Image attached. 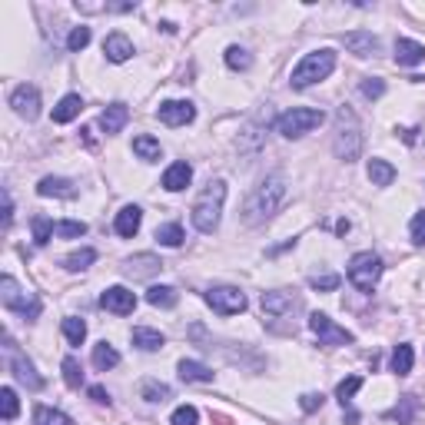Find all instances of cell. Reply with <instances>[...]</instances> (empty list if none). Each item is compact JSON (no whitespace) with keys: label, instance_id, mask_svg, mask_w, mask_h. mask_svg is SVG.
Instances as JSON below:
<instances>
[{"label":"cell","instance_id":"10","mask_svg":"<svg viewBox=\"0 0 425 425\" xmlns=\"http://www.w3.org/2000/svg\"><path fill=\"white\" fill-rule=\"evenodd\" d=\"M309 329L319 335V345H349L355 339L349 329L335 326L326 313H313V316H309Z\"/></svg>","mask_w":425,"mask_h":425},{"label":"cell","instance_id":"43","mask_svg":"<svg viewBox=\"0 0 425 425\" xmlns=\"http://www.w3.org/2000/svg\"><path fill=\"white\" fill-rule=\"evenodd\" d=\"M359 90H362L365 100H379L385 93V80H379V77H365L362 83H359Z\"/></svg>","mask_w":425,"mask_h":425},{"label":"cell","instance_id":"4","mask_svg":"<svg viewBox=\"0 0 425 425\" xmlns=\"http://www.w3.org/2000/svg\"><path fill=\"white\" fill-rule=\"evenodd\" d=\"M333 70H335V53L329 50V47H323V50L306 53L303 60L296 63L289 83H293L296 90H306V87H313V83L326 80V77H329Z\"/></svg>","mask_w":425,"mask_h":425},{"label":"cell","instance_id":"41","mask_svg":"<svg viewBox=\"0 0 425 425\" xmlns=\"http://www.w3.org/2000/svg\"><path fill=\"white\" fill-rule=\"evenodd\" d=\"M87 43H90V27H73L70 37H67V50H70V53H80Z\"/></svg>","mask_w":425,"mask_h":425},{"label":"cell","instance_id":"50","mask_svg":"<svg viewBox=\"0 0 425 425\" xmlns=\"http://www.w3.org/2000/svg\"><path fill=\"white\" fill-rule=\"evenodd\" d=\"M14 220V200H11V193L4 190V226H11Z\"/></svg>","mask_w":425,"mask_h":425},{"label":"cell","instance_id":"32","mask_svg":"<svg viewBox=\"0 0 425 425\" xmlns=\"http://www.w3.org/2000/svg\"><path fill=\"white\" fill-rule=\"evenodd\" d=\"M156 243H163V246H183V226L180 223H163V226H156Z\"/></svg>","mask_w":425,"mask_h":425},{"label":"cell","instance_id":"23","mask_svg":"<svg viewBox=\"0 0 425 425\" xmlns=\"http://www.w3.org/2000/svg\"><path fill=\"white\" fill-rule=\"evenodd\" d=\"M163 333H156V329H146V326H136L133 329V345L136 349H143V353H156V349H163Z\"/></svg>","mask_w":425,"mask_h":425},{"label":"cell","instance_id":"35","mask_svg":"<svg viewBox=\"0 0 425 425\" xmlns=\"http://www.w3.org/2000/svg\"><path fill=\"white\" fill-rule=\"evenodd\" d=\"M17 412H21L17 392H14V389H0V415H4V422H14Z\"/></svg>","mask_w":425,"mask_h":425},{"label":"cell","instance_id":"8","mask_svg":"<svg viewBox=\"0 0 425 425\" xmlns=\"http://www.w3.org/2000/svg\"><path fill=\"white\" fill-rule=\"evenodd\" d=\"M4 349H7V362H11V372L17 375V382L27 385V389H43V379L37 375L33 362L17 349V345H14L11 335H4Z\"/></svg>","mask_w":425,"mask_h":425},{"label":"cell","instance_id":"22","mask_svg":"<svg viewBox=\"0 0 425 425\" xmlns=\"http://www.w3.org/2000/svg\"><path fill=\"white\" fill-rule=\"evenodd\" d=\"M83 110V100H80V93H67L57 107H53V123H70L77 120Z\"/></svg>","mask_w":425,"mask_h":425},{"label":"cell","instance_id":"26","mask_svg":"<svg viewBox=\"0 0 425 425\" xmlns=\"http://www.w3.org/2000/svg\"><path fill=\"white\" fill-rule=\"evenodd\" d=\"M296 306L293 293H263V313L269 316H283Z\"/></svg>","mask_w":425,"mask_h":425},{"label":"cell","instance_id":"27","mask_svg":"<svg viewBox=\"0 0 425 425\" xmlns=\"http://www.w3.org/2000/svg\"><path fill=\"white\" fill-rule=\"evenodd\" d=\"M369 180H372V186H392L395 166L385 160H369Z\"/></svg>","mask_w":425,"mask_h":425},{"label":"cell","instance_id":"13","mask_svg":"<svg viewBox=\"0 0 425 425\" xmlns=\"http://www.w3.org/2000/svg\"><path fill=\"white\" fill-rule=\"evenodd\" d=\"M156 117H160V123H166V127H186V123L196 117V107H193L190 100H166V103H160Z\"/></svg>","mask_w":425,"mask_h":425},{"label":"cell","instance_id":"3","mask_svg":"<svg viewBox=\"0 0 425 425\" xmlns=\"http://www.w3.org/2000/svg\"><path fill=\"white\" fill-rule=\"evenodd\" d=\"M333 150L339 160L353 163L359 160L362 153V130H359V120L349 107H339L335 110V136H333Z\"/></svg>","mask_w":425,"mask_h":425},{"label":"cell","instance_id":"48","mask_svg":"<svg viewBox=\"0 0 425 425\" xmlns=\"http://www.w3.org/2000/svg\"><path fill=\"white\" fill-rule=\"evenodd\" d=\"M415 409V395H405V402L402 409H395V412H389V419H399L402 425H409V412Z\"/></svg>","mask_w":425,"mask_h":425},{"label":"cell","instance_id":"20","mask_svg":"<svg viewBox=\"0 0 425 425\" xmlns=\"http://www.w3.org/2000/svg\"><path fill=\"white\" fill-rule=\"evenodd\" d=\"M425 60V47L415 41H405V37H399L395 41V63H402V67H415V63Z\"/></svg>","mask_w":425,"mask_h":425},{"label":"cell","instance_id":"51","mask_svg":"<svg viewBox=\"0 0 425 425\" xmlns=\"http://www.w3.org/2000/svg\"><path fill=\"white\" fill-rule=\"evenodd\" d=\"M335 233H339V236L349 233V220H339V223H335Z\"/></svg>","mask_w":425,"mask_h":425},{"label":"cell","instance_id":"34","mask_svg":"<svg viewBox=\"0 0 425 425\" xmlns=\"http://www.w3.org/2000/svg\"><path fill=\"white\" fill-rule=\"evenodd\" d=\"M359 389H362V375H349V379H343V382L335 385V399L343 402V409L353 402V395L359 392Z\"/></svg>","mask_w":425,"mask_h":425},{"label":"cell","instance_id":"44","mask_svg":"<svg viewBox=\"0 0 425 425\" xmlns=\"http://www.w3.org/2000/svg\"><path fill=\"white\" fill-rule=\"evenodd\" d=\"M170 422L173 425H196L200 422V412H196V405H180V409L173 412Z\"/></svg>","mask_w":425,"mask_h":425},{"label":"cell","instance_id":"6","mask_svg":"<svg viewBox=\"0 0 425 425\" xmlns=\"http://www.w3.org/2000/svg\"><path fill=\"white\" fill-rule=\"evenodd\" d=\"M382 276V259L375 253H355L349 259V283L359 289V293H372L375 283Z\"/></svg>","mask_w":425,"mask_h":425},{"label":"cell","instance_id":"7","mask_svg":"<svg viewBox=\"0 0 425 425\" xmlns=\"http://www.w3.org/2000/svg\"><path fill=\"white\" fill-rule=\"evenodd\" d=\"M0 299H4L7 309L21 313L23 319H37V316H41V299L33 293H23L14 276H4V279H0Z\"/></svg>","mask_w":425,"mask_h":425},{"label":"cell","instance_id":"30","mask_svg":"<svg viewBox=\"0 0 425 425\" xmlns=\"http://www.w3.org/2000/svg\"><path fill=\"white\" fill-rule=\"evenodd\" d=\"M31 226H33V243L37 246H47L53 240V233H57V223L47 220V216H33Z\"/></svg>","mask_w":425,"mask_h":425},{"label":"cell","instance_id":"42","mask_svg":"<svg viewBox=\"0 0 425 425\" xmlns=\"http://www.w3.org/2000/svg\"><path fill=\"white\" fill-rule=\"evenodd\" d=\"M83 233H87V223H80V220H60L57 223V236H63V240H77Z\"/></svg>","mask_w":425,"mask_h":425},{"label":"cell","instance_id":"5","mask_svg":"<svg viewBox=\"0 0 425 425\" xmlns=\"http://www.w3.org/2000/svg\"><path fill=\"white\" fill-rule=\"evenodd\" d=\"M323 120H326L323 110H313V107H293V110H286V113L276 117V130L283 133L286 140H299V136H306L309 130H316Z\"/></svg>","mask_w":425,"mask_h":425},{"label":"cell","instance_id":"49","mask_svg":"<svg viewBox=\"0 0 425 425\" xmlns=\"http://www.w3.org/2000/svg\"><path fill=\"white\" fill-rule=\"evenodd\" d=\"M90 399L93 402H100V405H110V392H107L103 385H90Z\"/></svg>","mask_w":425,"mask_h":425},{"label":"cell","instance_id":"39","mask_svg":"<svg viewBox=\"0 0 425 425\" xmlns=\"http://www.w3.org/2000/svg\"><path fill=\"white\" fill-rule=\"evenodd\" d=\"M63 382L70 385V389H80L83 385V369H80V362H77L73 355L63 359Z\"/></svg>","mask_w":425,"mask_h":425},{"label":"cell","instance_id":"25","mask_svg":"<svg viewBox=\"0 0 425 425\" xmlns=\"http://www.w3.org/2000/svg\"><path fill=\"white\" fill-rule=\"evenodd\" d=\"M176 299H180V293H176L173 286H150V289H146V303L156 306V309H173Z\"/></svg>","mask_w":425,"mask_h":425},{"label":"cell","instance_id":"16","mask_svg":"<svg viewBox=\"0 0 425 425\" xmlns=\"http://www.w3.org/2000/svg\"><path fill=\"white\" fill-rule=\"evenodd\" d=\"M190 180H193V166L186 160H180V163H173L170 170L163 173V190L180 193V190H186V186H190Z\"/></svg>","mask_w":425,"mask_h":425},{"label":"cell","instance_id":"1","mask_svg":"<svg viewBox=\"0 0 425 425\" xmlns=\"http://www.w3.org/2000/svg\"><path fill=\"white\" fill-rule=\"evenodd\" d=\"M283 200H286V180L279 173H276V176H266V180L249 193V200H246V206H243V220L249 226L266 223L273 212H279Z\"/></svg>","mask_w":425,"mask_h":425},{"label":"cell","instance_id":"14","mask_svg":"<svg viewBox=\"0 0 425 425\" xmlns=\"http://www.w3.org/2000/svg\"><path fill=\"white\" fill-rule=\"evenodd\" d=\"M345 50L355 53V57H375L379 53V37H372L369 31H353L343 37Z\"/></svg>","mask_w":425,"mask_h":425},{"label":"cell","instance_id":"17","mask_svg":"<svg viewBox=\"0 0 425 425\" xmlns=\"http://www.w3.org/2000/svg\"><path fill=\"white\" fill-rule=\"evenodd\" d=\"M103 53H107V60L110 63H123L133 57V43L130 37H123V33H110L107 41H103Z\"/></svg>","mask_w":425,"mask_h":425},{"label":"cell","instance_id":"12","mask_svg":"<svg viewBox=\"0 0 425 425\" xmlns=\"http://www.w3.org/2000/svg\"><path fill=\"white\" fill-rule=\"evenodd\" d=\"M100 306L113 316H130L133 309H136V296H133L127 286H110V289L100 296Z\"/></svg>","mask_w":425,"mask_h":425},{"label":"cell","instance_id":"38","mask_svg":"<svg viewBox=\"0 0 425 425\" xmlns=\"http://www.w3.org/2000/svg\"><path fill=\"white\" fill-rule=\"evenodd\" d=\"M90 263H97V249H77V253H70L63 259V266H67L70 273H80V269H87Z\"/></svg>","mask_w":425,"mask_h":425},{"label":"cell","instance_id":"45","mask_svg":"<svg viewBox=\"0 0 425 425\" xmlns=\"http://www.w3.org/2000/svg\"><path fill=\"white\" fill-rule=\"evenodd\" d=\"M309 286H313V289H319V293H333V289H339V276H335V273L313 276V279H309Z\"/></svg>","mask_w":425,"mask_h":425},{"label":"cell","instance_id":"15","mask_svg":"<svg viewBox=\"0 0 425 425\" xmlns=\"http://www.w3.org/2000/svg\"><path fill=\"white\" fill-rule=\"evenodd\" d=\"M163 263L156 259L153 253H140V256H133V259H127V266H123V273L133 276V279H150L153 273H160Z\"/></svg>","mask_w":425,"mask_h":425},{"label":"cell","instance_id":"21","mask_svg":"<svg viewBox=\"0 0 425 425\" xmlns=\"http://www.w3.org/2000/svg\"><path fill=\"white\" fill-rule=\"evenodd\" d=\"M37 193H41V196H60V200H73V196H77L73 183L63 180V176H43Z\"/></svg>","mask_w":425,"mask_h":425},{"label":"cell","instance_id":"46","mask_svg":"<svg viewBox=\"0 0 425 425\" xmlns=\"http://www.w3.org/2000/svg\"><path fill=\"white\" fill-rule=\"evenodd\" d=\"M409 230H412V243L415 246H425V212H415L412 226H409Z\"/></svg>","mask_w":425,"mask_h":425},{"label":"cell","instance_id":"18","mask_svg":"<svg viewBox=\"0 0 425 425\" xmlns=\"http://www.w3.org/2000/svg\"><path fill=\"white\" fill-rule=\"evenodd\" d=\"M127 120H130V110H127V103H110L107 110L100 113V127L103 133H120L123 127H127Z\"/></svg>","mask_w":425,"mask_h":425},{"label":"cell","instance_id":"37","mask_svg":"<svg viewBox=\"0 0 425 425\" xmlns=\"http://www.w3.org/2000/svg\"><path fill=\"white\" fill-rule=\"evenodd\" d=\"M392 372L399 375H409L412 372V345H395V353H392Z\"/></svg>","mask_w":425,"mask_h":425},{"label":"cell","instance_id":"40","mask_svg":"<svg viewBox=\"0 0 425 425\" xmlns=\"http://www.w3.org/2000/svg\"><path fill=\"white\" fill-rule=\"evenodd\" d=\"M226 67H230V70H249V67H253V57H249L243 47H230V50H226Z\"/></svg>","mask_w":425,"mask_h":425},{"label":"cell","instance_id":"19","mask_svg":"<svg viewBox=\"0 0 425 425\" xmlns=\"http://www.w3.org/2000/svg\"><path fill=\"white\" fill-rule=\"evenodd\" d=\"M140 223H143L140 206H123V210L117 212V233H120L123 240H133V236L140 233Z\"/></svg>","mask_w":425,"mask_h":425},{"label":"cell","instance_id":"36","mask_svg":"<svg viewBox=\"0 0 425 425\" xmlns=\"http://www.w3.org/2000/svg\"><path fill=\"white\" fill-rule=\"evenodd\" d=\"M33 425H73V422L60 412V409H47V405H41V409L33 412Z\"/></svg>","mask_w":425,"mask_h":425},{"label":"cell","instance_id":"33","mask_svg":"<svg viewBox=\"0 0 425 425\" xmlns=\"http://www.w3.org/2000/svg\"><path fill=\"white\" fill-rule=\"evenodd\" d=\"M140 395L146 399V402H166L173 392H170V385L156 382V379H146V382L140 385Z\"/></svg>","mask_w":425,"mask_h":425},{"label":"cell","instance_id":"9","mask_svg":"<svg viewBox=\"0 0 425 425\" xmlns=\"http://www.w3.org/2000/svg\"><path fill=\"white\" fill-rule=\"evenodd\" d=\"M206 303H210L212 313L236 316L246 309V296H243V289H236V286H212L210 293H206Z\"/></svg>","mask_w":425,"mask_h":425},{"label":"cell","instance_id":"28","mask_svg":"<svg viewBox=\"0 0 425 425\" xmlns=\"http://www.w3.org/2000/svg\"><path fill=\"white\" fill-rule=\"evenodd\" d=\"M133 153H136L140 160H146V163L160 160V140H153L150 133H140V136L133 140Z\"/></svg>","mask_w":425,"mask_h":425},{"label":"cell","instance_id":"31","mask_svg":"<svg viewBox=\"0 0 425 425\" xmlns=\"http://www.w3.org/2000/svg\"><path fill=\"white\" fill-rule=\"evenodd\" d=\"M63 335H67L70 345H83V339H87V323L77 319V316H67V319H63Z\"/></svg>","mask_w":425,"mask_h":425},{"label":"cell","instance_id":"11","mask_svg":"<svg viewBox=\"0 0 425 425\" xmlns=\"http://www.w3.org/2000/svg\"><path fill=\"white\" fill-rule=\"evenodd\" d=\"M11 107L21 113L23 120H37V113H41V90L31 87V83H21L11 93Z\"/></svg>","mask_w":425,"mask_h":425},{"label":"cell","instance_id":"24","mask_svg":"<svg viewBox=\"0 0 425 425\" xmlns=\"http://www.w3.org/2000/svg\"><path fill=\"white\" fill-rule=\"evenodd\" d=\"M180 379L183 382H212V369L210 365L196 362V359H183L180 362Z\"/></svg>","mask_w":425,"mask_h":425},{"label":"cell","instance_id":"47","mask_svg":"<svg viewBox=\"0 0 425 425\" xmlns=\"http://www.w3.org/2000/svg\"><path fill=\"white\" fill-rule=\"evenodd\" d=\"M299 409L303 412H316V409H323V392H306L299 399Z\"/></svg>","mask_w":425,"mask_h":425},{"label":"cell","instance_id":"2","mask_svg":"<svg viewBox=\"0 0 425 425\" xmlns=\"http://www.w3.org/2000/svg\"><path fill=\"white\" fill-rule=\"evenodd\" d=\"M223 200H226V183L212 180L210 186L200 193V200L193 203V226H196L200 233H216L220 212H223Z\"/></svg>","mask_w":425,"mask_h":425},{"label":"cell","instance_id":"29","mask_svg":"<svg viewBox=\"0 0 425 425\" xmlns=\"http://www.w3.org/2000/svg\"><path fill=\"white\" fill-rule=\"evenodd\" d=\"M120 362V353L113 349L110 343H100V345H93V365L100 369V372H107V369H113V365Z\"/></svg>","mask_w":425,"mask_h":425}]
</instances>
